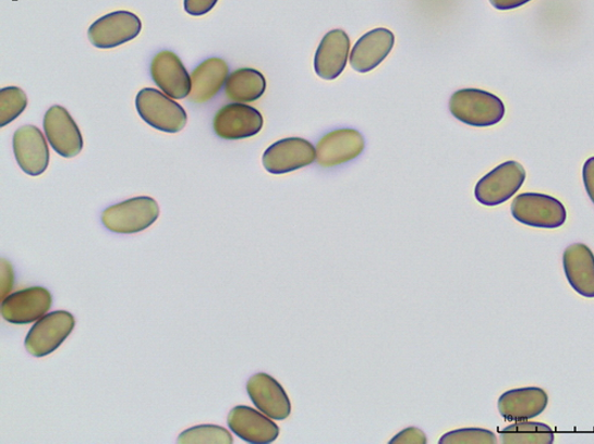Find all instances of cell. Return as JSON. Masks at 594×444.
Masks as SVG:
<instances>
[{"instance_id":"obj_1","label":"cell","mask_w":594,"mask_h":444,"mask_svg":"<svg viewBox=\"0 0 594 444\" xmlns=\"http://www.w3.org/2000/svg\"><path fill=\"white\" fill-rule=\"evenodd\" d=\"M450 112L460 123L473 127H490L504 120L506 106L490 91L469 88L453 94Z\"/></svg>"},{"instance_id":"obj_13","label":"cell","mask_w":594,"mask_h":444,"mask_svg":"<svg viewBox=\"0 0 594 444\" xmlns=\"http://www.w3.org/2000/svg\"><path fill=\"white\" fill-rule=\"evenodd\" d=\"M150 74L157 87L171 99L182 100L190 96L191 75L175 52L165 50L156 53Z\"/></svg>"},{"instance_id":"obj_26","label":"cell","mask_w":594,"mask_h":444,"mask_svg":"<svg viewBox=\"0 0 594 444\" xmlns=\"http://www.w3.org/2000/svg\"><path fill=\"white\" fill-rule=\"evenodd\" d=\"M497 437L490 430L481 428H466L453 430L445 434L440 444H496Z\"/></svg>"},{"instance_id":"obj_2","label":"cell","mask_w":594,"mask_h":444,"mask_svg":"<svg viewBox=\"0 0 594 444\" xmlns=\"http://www.w3.org/2000/svg\"><path fill=\"white\" fill-rule=\"evenodd\" d=\"M160 217L157 201L147 196L135 197L112 206L101 213V222L116 234H137L150 227Z\"/></svg>"},{"instance_id":"obj_22","label":"cell","mask_w":594,"mask_h":444,"mask_svg":"<svg viewBox=\"0 0 594 444\" xmlns=\"http://www.w3.org/2000/svg\"><path fill=\"white\" fill-rule=\"evenodd\" d=\"M266 89L267 81L260 72L242 69L229 76L226 85V96L230 101L247 103L262 98Z\"/></svg>"},{"instance_id":"obj_12","label":"cell","mask_w":594,"mask_h":444,"mask_svg":"<svg viewBox=\"0 0 594 444\" xmlns=\"http://www.w3.org/2000/svg\"><path fill=\"white\" fill-rule=\"evenodd\" d=\"M365 140L359 131L341 128L329 132L316 145V161L323 168H335L359 158Z\"/></svg>"},{"instance_id":"obj_5","label":"cell","mask_w":594,"mask_h":444,"mask_svg":"<svg viewBox=\"0 0 594 444\" xmlns=\"http://www.w3.org/2000/svg\"><path fill=\"white\" fill-rule=\"evenodd\" d=\"M511 214L518 222L533 227L557 229L567 220L561 201L545 194H521L512 200Z\"/></svg>"},{"instance_id":"obj_25","label":"cell","mask_w":594,"mask_h":444,"mask_svg":"<svg viewBox=\"0 0 594 444\" xmlns=\"http://www.w3.org/2000/svg\"><path fill=\"white\" fill-rule=\"evenodd\" d=\"M28 106V98L19 87H7L0 90V126L5 127L16 120Z\"/></svg>"},{"instance_id":"obj_27","label":"cell","mask_w":594,"mask_h":444,"mask_svg":"<svg viewBox=\"0 0 594 444\" xmlns=\"http://www.w3.org/2000/svg\"><path fill=\"white\" fill-rule=\"evenodd\" d=\"M427 436L419 428H408L403 430L400 434L396 435L390 444H426Z\"/></svg>"},{"instance_id":"obj_17","label":"cell","mask_w":594,"mask_h":444,"mask_svg":"<svg viewBox=\"0 0 594 444\" xmlns=\"http://www.w3.org/2000/svg\"><path fill=\"white\" fill-rule=\"evenodd\" d=\"M395 46V35L386 28H377L363 35L354 45L350 64L356 73L366 74L385 61Z\"/></svg>"},{"instance_id":"obj_20","label":"cell","mask_w":594,"mask_h":444,"mask_svg":"<svg viewBox=\"0 0 594 444\" xmlns=\"http://www.w3.org/2000/svg\"><path fill=\"white\" fill-rule=\"evenodd\" d=\"M563 271L571 287L585 298H594V254L584 244L566 248L562 257Z\"/></svg>"},{"instance_id":"obj_3","label":"cell","mask_w":594,"mask_h":444,"mask_svg":"<svg viewBox=\"0 0 594 444\" xmlns=\"http://www.w3.org/2000/svg\"><path fill=\"white\" fill-rule=\"evenodd\" d=\"M136 109L145 123L161 132L178 133L187 125L189 116L183 107L154 88L138 92Z\"/></svg>"},{"instance_id":"obj_7","label":"cell","mask_w":594,"mask_h":444,"mask_svg":"<svg viewBox=\"0 0 594 444\" xmlns=\"http://www.w3.org/2000/svg\"><path fill=\"white\" fill-rule=\"evenodd\" d=\"M142 30V22L135 13L116 11L90 25L88 38L99 49H111L135 39Z\"/></svg>"},{"instance_id":"obj_9","label":"cell","mask_w":594,"mask_h":444,"mask_svg":"<svg viewBox=\"0 0 594 444\" xmlns=\"http://www.w3.org/2000/svg\"><path fill=\"white\" fill-rule=\"evenodd\" d=\"M44 128L48 143L61 157L74 158L83 151L82 131L64 107H50L45 115Z\"/></svg>"},{"instance_id":"obj_29","label":"cell","mask_w":594,"mask_h":444,"mask_svg":"<svg viewBox=\"0 0 594 444\" xmlns=\"http://www.w3.org/2000/svg\"><path fill=\"white\" fill-rule=\"evenodd\" d=\"M583 181L585 190L594 205V157H591L585 161L583 168Z\"/></svg>"},{"instance_id":"obj_14","label":"cell","mask_w":594,"mask_h":444,"mask_svg":"<svg viewBox=\"0 0 594 444\" xmlns=\"http://www.w3.org/2000/svg\"><path fill=\"white\" fill-rule=\"evenodd\" d=\"M13 152L20 168L29 176H41L49 165V146L41 130L33 125L19 128L13 136Z\"/></svg>"},{"instance_id":"obj_19","label":"cell","mask_w":594,"mask_h":444,"mask_svg":"<svg viewBox=\"0 0 594 444\" xmlns=\"http://www.w3.org/2000/svg\"><path fill=\"white\" fill-rule=\"evenodd\" d=\"M350 37L341 29L327 33L316 50L314 70L324 79H336L347 69L350 55Z\"/></svg>"},{"instance_id":"obj_31","label":"cell","mask_w":594,"mask_h":444,"mask_svg":"<svg viewBox=\"0 0 594 444\" xmlns=\"http://www.w3.org/2000/svg\"><path fill=\"white\" fill-rule=\"evenodd\" d=\"M2 269H4L5 271V274L3 272V276H2V284H3L2 293L3 295H7L12 287L13 272H12V268L10 263L7 261H3Z\"/></svg>"},{"instance_id":"obj_24","label":"cell","mask_w":594,"mask_h":444,"mask_svg":"<svg viewBox=\"0 0 594 444\" xmlns=\"http://www.w3.org/2000/svg\"><path fill=\"white\" fill-rule=\"evenodd\" d=\"M178 442L181 444H232L233 437L226 428L204 424L184 430Z\"/></svg>"},{"instance_id":"obj_8","label":"cell","mask_w":594,"mask_h":444,"mask_svg":"<svg viewBox=\"0 0 594 444\" xmlns=\"http://www.w3.org/2000/svg\"><path fill=\"white\" fill-rule=\"evenodd\" d=\"M262 114L254 107L233 102L221 107L214 118V130L223 140H242L256 136L263 128Z\"/></svg>"},{"instance_id":"obj_16","label":"cell","mask_w":594,"mask_h":444,"mask_svg":"<svg viewBox=\"0 0 594 444\" xmlns=\"http://www.w3.org/2000/svg\"><path fill=\"white\" fill-rule=\"evenodd\" d=\"M548 406V395L537 386L512 388L498 399V411L506 421L522 422L535 419Z\"/></svg>"},{"instance_id":"obj_28","label":"cell","mask_w":594,"mask_h":444,"mask_svg":"<svg viewBox=\"0 0 594 444\" xmlns=\"http://www.w3.org/2000/svg\"><path fill=\"white\" fill-rule=\"evenodd\" d=\"M218 0H184V10L191 16L201 17L213 11Z\"/></svg>"},{"instance_id":"obj_30","label":"cell","mask_w":594,"mask_h":444,"mask_svg":"<svg viewBox=\"0 0 594 444\" xmlns=\"http://www.w3.org/2000/svg\"><path fill=\"white\" fill-rule=\"evenodd\" d=\"M530 2H532V0H490L492 5L500 11L518 9Z\"/></svg>"},{"instance_id":"obj_4","label":"cell","mask_w":594,"mask_h":444,"mask_svg":"<svg viewBox=\"0 0 594 444\" xmlns=\"http://www.w3.org/2000/svg\"><path fill=\"white\" fill-rule=\"evenodd\" d=\"M525 177L526 172L519 161H506L485 174L475 185V199L485 207L504 205L519 193Z\"/></svg>"},{"instance_id":"obj_23","label":"cell","mask_w":594,"mask_h":444,"mask_svg":"<svg viewBox=\"0 0 594 444\" xmlns=\"http://www.w3.org/2000/svg\"><path fill=\"white\" fill-rule=\"evenodd\" d=\"M501 443L505 444H551L554 432L545 423L522 421L499 430Z\"/></svg>"},{"instance_id":"obj_18","label":"cell","mask_w":594,"mask_h":444,"mask_svg":"<svg viewBox=\"0 0 594 444\" xmlns=\"http://www.w3.org/2000/svg\"><path fill=\"white\" fill-rule=\"evenodd\" d=\"M233 434L248 443H272L280 435V429L267 415L253 408L238 406L228 417Z\"/></svg>"},{"instance_id":"obj_10","label":"cell","mask_w":594,"mask_h":444,"mask_svg":"<svg viewBox=\"0 0 594 444\" xmlns=\"http://www.w3.org/2000/svg\"><path fill=\"white\" fill-rule=\"evenodd\" d=\"M316 160V148L306 139L286 138L272 144L263 155V166L269 173L284 174L306 168Z\"/></svg>"},{"instance_id":"obj_15","label":"cell","mask_w":594,"mask_h":444,"mask_svg":"<svg viewBox=\"0 0 594 444\" xmlns=\"http://www.w3.org/2000/svg\"><path fill=\"white\" fill-rule=\"evenodd\" d=\"M246 392L255 407L272 420L283 421L292 412V403L283 386L267 373L251 377Z\"/></svg>"},{"instance_id":"obj_21","label":"cell","mask_w":594,"mask_h":444,"mask_svg":"<svg viewBox=\"0 0 594 444\" xmlns=\"http://www.w3.org/2000/svg\"><path fill=\"white\" fill-rule=\"evenodd\" d=\"M229 65L219 58H210L191 74L192 90L189 96L194 103H206L214 100L230 76Z\"/></svg>"},{"instance_id":"obj_6","label":"cell","mask_w":594,"mask_h":444,"mask_svg":"<svg viewBox=\"0 0 594 444\" xmlns=\"http://www.w3.org/2000/svg\"><path fill=\"white\" fill-rule=\"evenodd\" d=\"M75 328L70 312L56 311L39 319L25 338V348L32 356L41 358L54 351L69 338Z\"/></svg>"},{"instance_id":"obj_11","label":"cell","mask_w":594,"mask_h":444,"mask_svg":"<svg viewBox=\"0 0 594 444\" xmlns=\"http://www.w3.org/2000/svg\"><path fill=\"white\" fill-rule=\"evenodd\" d=\"M52 296L44 287L12 293L2 303V317L10 324H32L44 318L51 308Z\"/></svg>"}]
</instances>
